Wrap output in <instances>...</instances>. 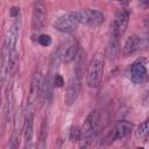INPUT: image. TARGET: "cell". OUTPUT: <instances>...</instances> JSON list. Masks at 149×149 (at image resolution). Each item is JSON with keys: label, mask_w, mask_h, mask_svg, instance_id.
Listing matches in <instances>:
<instances>
[{"label": "cell", "mask_w": 149, "mask_h": 149, "mask_svg": "<svg viewBox=\"0 0 149 149\" xmlns=\"http://www.w3.org/2000/svg\"><path fill=\"white\" fill-rule=\"evenodd\" d=\"M78 62L77 65L74 66L71 77L69 79V84L66 87V93H65V104L68 106H71L78 98L79 92H80V87H81V80H83V69H81V62H80V56L77 55Z\"/></svg>", "instance_id": "1"}, {"label": "cell", "mask_w": 149, "mask_h": 149, "mask_svg": "<svg viewBox=\"0 0 149 149\" xmlns=\"http://www.w3.org/2000/svg\"><path fill=\"white\" fill-rule=\"evenodd\" d=\"M99 116L95 112H92L85 120L83 128H81V136L79 140V149H88L91 146L92 139L95 134V130L98 128Z\"/></svg>", "instance_id": "2"}, {"label": "cell", "mask_w": 149, "mask_h": 149, "mask_svg": "<svg viewBox=\"0 0 149 149\" xmlns=\"http://www.w3.org/2000/svg\"><path fill=\"white\" fill-rule=\"evenodd\" d=\"M104 72V59L100 55L91 59L86 68V83L90 87H97Z\"/></svg>", "instance_id": "3"}, {"label": "cell", "mask_w": 149, "mask_h": 149, "mask_svg": "<svg viewBox=\"0 0 149 149\" xmlns=\"http://www.w3.org/2000/svg\"><path fill=\"white\" fill-rule=\"evenodd\" d=\"M74 15L77 17L78 23L90 27H98L105 21V15L97 9H90V8L80 9L74 12Z\"/></svg>", "instance_id": "4"}, {"label": "cell", "mask_w": 149, "mask_h": 149, "mask_svg": "<svg viewBox=\"0 0 149 149\" xmlns=\"http://www.w3.org/2000/svg\"><path fill=\"white\" fill-rule=\"evenodd\" d=\"M42 78L43 77H42L40 71H37L31 78L30 90H29V94H28V99H27V111H26V113H34V111H35L37 99L40 98V94H41Z\"/></svg>", "instance_id": "5"}, {"label": "cell", "mask_w": 149, "mask_h": 149, "mask_svg": "<svg viewBox=\"0 0 149 149\" xmlns=\"http://www.w3.org/2000/svg\"><path fill=\"white\" fill-rule=\"evenodd\" d=\"M129 17H130V12L127 8H121L116 12L113 22V37L115 40H118L125 34L129 23Z\"/></svg>", "instance_id": "6"}, {"label": "cell", "mask_w": 149, "mask_h": 149, "mask_svg": "<svg viewBox=\"0 0 149 149\" xmlns=\"http://www.w3.org/2000/svg\"><path fill=\"white\" fill-rule=\"evenodd\" d=\"M78 21L74 15V12L72 13H66L62 16H59L55 22H54V28L61 33L64 34H71L73 33L77 27H78Z\"/></svg>", "instance_id": "7"}, {"label": "cell", "mask_w": 149, "mask_h": 149, "mask_svg": "<svg viewBox=\"0 0 149 149\" xmlns=\"http://www.w3.org/2000/svg\"><path fill=\"white\" fill-rule=\"evenodd\" d=\"M47 17V8L43 1H36L33 8V19L31 27L34 30H41L44 27Z\"/></svg>", "instance_id": "8"}, {"label": "cell", "mask_w": 149, "mask_h": 149, "mask_svg": "<svg viewBox=\"0 0 149 149\" xmlns=\"http://www.w3.org/2000/svg\"><path fill=\"white\" fill-rule=\"evenodd\" d=\"M78 55V44L73 41L71 42H66L64 45H62L57 52H56V58L62 61V62H65V63H69L71 61H73Z\"/></svg>", "instance_id": "9"}, {"label": "cell", "mask_w": 149, "mask_h": 149, "mask_svg": "<svg viewBox=\"0 0 149 149\" xmlns=\"http://www.w3.org/2000/svg\"><path fill=\"white\" fill-rule=\"evenodd\" d=\"M132 130H133V123L132 122H129V121H119L114 126V128L109 132V134L107 135L106 139H108L109 142H113L114 140L123 139V137L128 136Z\"/></svg>", "instance_id": "10"}, {"label": "cell", "mask_w": 149, "mask_h": 149, "mask_svg": "<svg viewBox=\"0 0 149 149\" xmlns=\"http://www.w3.org/2000/svg\"><path fill=\"white\" fill-rule=\"evenodd\" d=\"M130 78L135 84H141L147 78V66L146 59L140 58L133 63L130 69Z\"/></svg>", "instance_id": "11"}, {"label": "cell", "mask_w": 149, "mask_h": 149, "mask_svg": "<svg viewBox=\"0 0 149 149\" xmlns=\"http://www.w3.org/2000/svg\"><path fill=\"white\" fill-rule=\"evenodd\" d=\"M19 22L15 21L10 24V27L8 28L6 35H5V42H3V47H6L9 50H14L16 49V42H17V36H19Z\"/></svg>", "instance_id": "12"}, {"label": "cell", "mask_w": 149, "mask_h": 149, "mask_svg": "<svg viewBox=\"0 0 149 149\" xmlns=\"http://www.w3.org/2000/svg\"><path fill=\"white\" fill-rule=\"evenodd\" d=\"M22 113L19 111L15 115V121H14V129L10 137V148L16 149L20 143V137H21V132H22Z\"/></svg>", "instance_id": "13"}, {"label": "cell", "mask_w": 149, "mask_h": 149, "mask_svg": "<svg viewBox=\"0 0 149 149\" xmlns=\"http://www.w3.org/2000/svg\"><path fill=\"white\" fill-rule=\"evenodd\" d=\"M140 45H141V38L137 35H130L123 44L122 55L125 57H128V56L133 55L134 52H136L140 49Z\"/></svg>", "instance_id": "14"}, {"label": "cell", "mask_w": 149, "mask_h": 149, "mask_svg": "<svg viewBox=\"0 0 149 149\" xmlns=\"http://www.w3.org/2000/svg\"><path fill=\"white\" fill-rule=\"evenodd\" d=\"M52 86H54V80L49 73V76L42 78V84H41V94L40 98L42 99V101L49 102L51 97H52Z\"/></svg>", "instance_id": "15"}, {"label": "cell", "mask_w": 149, "mask_h": 149, "mask_svg": "<svg viewBox=\"0 0 149 149\" xmlns=\"http://www.w3.org/2000/svg\"><path fill=\"white\" fill-rule=\"evenodd\" d=\"M148 133H149V121L146 120L143 121L139 128H137V132H136V135L139 139H141L142 141H147L148 139Z\"/></svg>", "instance_id": "16"}, {"label": "cell", "mask_w": 149, "mask_h": 149, "mask_svg": "<svg viewBox=\"0 0 149 149\" xmlns=\"http://www.w3.org/2000/svg\"><path fill=\"white\" fill-rule=\"evenodd\" d=\"M47 137H48V121L44 120L41 127V132H40V149L45 148Z\"/></svg>", "instance_id": "17"}, {"label": "cell", "mask_w": 149, "mask_h": 149, "mask_svg": "<svg viewBox=\"0 0 149 149\" xmlns=\"http://www.w3.org/2000/svg\"><path fill=\"white\" fill-rule=\"evenodd\" d=\"M80 136H81V132H80V129H79L78 127H72L71 130H70V135H69L70 140H71L72 142H74V141H79V140H80Z\"/></svg>", "instance_id": "18"}, {"label": "cell", "mask_w": 149, "mask_h": 149, "mask_svg": "<svg viewBox=\"0 0 149 149\" xmlns=\"http://www.w3.org/2000/svg\"><path fill=\"white\" fill-rule=\"evenodd\" d=\"M38 43L43 47H48V45L51 44V37L47 34H42V35L38 36Z\"/></svg>", "instance_id": "19"}, {"label": "cell", "mask_w": 149, "mask_h": 149, "mask_svg": "<svg viewBox=\"0 0 149 149\" xmlns=\"http://www.w3.org/2000/svg\"><path fill=\"white\" fill-rule=\"evenodd\" d=\"M63 84H64V80H63L62 76L57 73V74L54 77V86H56V87H62Z\"/></svg>", "instance_id": "20"}, {"label": "cell", "mask_w": 149, "mask_h": 149, "mask_svg": "<svg viewBox=\"0 0 149 149\" xmlns=\"http://www.w3.org/2000/svg\"><path fill=\"white\" fill-rule=\"evenodd\" d=\"M19 14H20V8H19V7H12V9H10V15L17 17Z\"/></svg>", "instance_id": "21"}, {"label": "cell", "mask_w": 149, "mask_h": 149, "mask_svg": "<svg viewBox=\"0 0 149 149\" xmlns=\"http://www.w3.org/2000/svg\"><path fill=\"white\" fill-rule=\"evenodd\" d=\"M0 107H1V95H0Z\"/></svg>", "instance_id": "22"}, {"label": "cell", "mask_w": 149, "mask_h": 149, "mask_svg": "<svg viewBox=\"0 0 149 149\" xmlns=\"http://www.w3.org/2000/svg\"><path fill=\"white\" fill-rule=\"evenodd\" d=\"M137 149H143V148H142V147H140V148H137Z\"/></svg>", "instance_id": "23"}]
</instances>
